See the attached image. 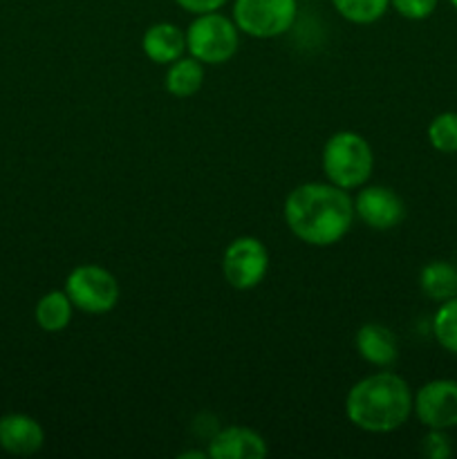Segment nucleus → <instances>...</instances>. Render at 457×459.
<instances>
[{
    "instance_id": "nucleus-5",
    "label": "nucleus",
    "mask_w": 457,
    "mask_h": 459,
    "mask_svg": "<svg viewBox=\"0 0 457 459\" xmlns=\"http://www.w3.org/2000/svg\"><path fill=\"white\" fill-rule=\"evenodd\" d=\"M65 294L76 309L85 314H108L121 299V287L108 269L99 264H79L65 278Z\"/></svg>"
},
{
    "instance_id": "nucleus-15",
    "label": "nucleus",
    "mask_w": 457,
    "mask_h": 459,
    "mask_svg": "<svg viewBox=\"0 0 457 459\" xmlns=\"http://www.w3.org/2000/svg\"><path fill=\"white\" fill-rule=\"evenodd\" d=\"M419 287L430 300L444 303L457 296V267L444 260H433L419 273Z\"/></svg>"
},
{
    "instance_id": "nucleus-3",
    "label": "nucleus",
    "mask_w": 457,
    "mask_h": 459,
    "mask_svg": "<svg viewBox=\"0 0 457 459\" xmlns=\"http://www.w3.org/2000/svg\"><path fill=\"white\" fill-rule=\"evenodd\" d=\"M372 169H375V152L366 137L358 133L341 130L325 142L323 170H325L327 182L345 191H354L370 179Z\"/></svg>"
},
{
    "instance_id": "nucleus-6",
    "label": "nucleus",
    "mask_w": 457,
    "mask_h": 459,
    "mask_svg": "<svg viewBox=\"0 0 457 459\" xmlns=\"http://www.w3.org/2000/svg\"><path fill=\"white\" fill-rule=\"evenodd\" d=\"M298 16V0H236L233 22L251 39H276L291 30Z\"/></svg>"
},
{
    "instance_id": "nucleus-23",
    "label": "nucleus",
    "mask_w": 457,
    "mask_h": 459,
    "mask_svg": "<svg viewBox=\"0 0 457 459\" xmlns=\"http://www.w3.org/2000/svg\"><path fill=\"white\" fill-rule=\"evenodd\" d=\"M451 3H453V7H455V9H457V0H451Z\"/></svg>"
},
{
    "instance_id": "nucleus-4",
    "label": "nucleus",
    "mask_w": 457,
    "mask_h": 459,
    "mask_svg": "<svg viewBox=\"0 0 457 459\" xmlns=\"http://www.w3.org/2000/svg\"><path fill=\"white\" fill-rule=\"evenodd\" d=\"M240 48V30L233 18L220 12L197 13L186 30V49L204 65L231 61Z\"/></svg>"
},
{
    "instance_id": "nucleus-16",
    "label": "nucleus",
    "mask_w": 457,
    "mask_h": 459,
    "mask_svg": "<svg viewBox=\"0 0 457 459\" xmlns=\"http://www.w3.org/2000/svg\"><path fill=\"white\" fill-rule=\"evenodd\" d=\"M164 83L168 94H173V97H193V94L200 92L202 83H204V63H200L193 56L177 58V61H173L168 65Z\"/></svg>"
},
{
    "instance_id": "nucleus-18",
    "label": "nucleus",
    "mask_w": 457,
    "mask_h": 459,
    "mask_svg": "<svg viewBox=\"0 0 457 459\" xmlns=\"http://www.w3.org/2000/svg\"><path fill=\"white\" fill-rule=\"evenodd\" d=\"M433 332L437 343L446 352L457 354V296L439 305L433 318Z\"/></svg>"
},
{
    "instance_id": "nucleus-9",
    "label": "nucleus",
    "mask_w": 457,
    "mask_h": 459,
    "mask_svg": "<svg viewBox=\"0 0 457 459\" xmlns=\"http://www.w3.org/2000/svg\"><path fill=\"white\" fill-rule=\"evenodd\" d=\"M354 215L375 231H390L406 218V206L392 188L366 186L354 197Z\"/></svg>"
},
{
    "instance_id": "nucleus-8",
    "label": "nucleus",
    "mask_w": 457,
    "mask_h": 459,
    "mask_svg": "<svg viewBox=\"0 0 457 459\" xmlns=\"http://www.w3.org/2000/svg\"><path fill=\"white\" fill-rule=\"evenodd\" d=\"M412 411L428 430L457 429V381L435 379L421 385Z\"/></svg>"
},
{
    "instance_id": "nucleus-19",
    "label": "nucleus",
    "mask_w": 457,
    "mask_h": 459,
    "mask_svg": "<svg viewBox=\"0 0 457 459\" xmlns=\"http://www.w3.org/2000/svg\"><path fill=\"white\" fill-rule=\"evenodd\" d=\"M428 142L444 155L457 152V112H442L430 121Z\"/></svg>"
},
{
    "instance_id": "nucleus-17",
    "label": "nucleus",
    "mask_w": 457,
    "mask_h": 459,
    "mask_svg": "<svg viewBox=\"0 0 457 459\" xmlns=\"http://www.w3.org/2000/svg\"><path fill=\"white\" fill-rule=\"evenodd\" d=\"M332 4L345 21L370 25L388 12L390 0H332Z\"/></svg>"
},
{
    "instance_id": "nucleus-10",
    "label": "nucleus",
    "mask_w": 457,
    "mask_h": 459,
    "mask_svg": "<svg viewBox=\"0 0 457 459\" xmlns=\"http://www.w3.org/2000/svg\"><path fill=\"white\" fill-rule=\"evenodd\" d=\"M206 453L213 459H263L267 457L269 448L263 435L255 430L246 426H228L213 435Z\"/></svg>"
},
{
    "instance_id": "nucleus-2",
    "label": "nucleus",
    "mask_w": 457,
    "mask_h": 459,
    "mask_svg": "<svg viewBox=\"0 0 457 459\" xmlns=\"http://www.w3.org/2000/svg\"><path fill=\"white\" fill-rule=\"evenodd\" d=\"M410 385L394 372H376L349 388L345 415L349 424L366 433L384 435L401 429L412 412Z\"/></svg>"
},
{
    "instance_id": "nucleus-20",
    "label": "nucleus",
    "mask_w": 457,
    "mask_h": 459,
    "mask_svg": "<svg viewBox=\"0 0 457 459\" xmlns=\"http://www.w3.org/2000/svg\"><path fill=\"white\" fill-rule=\"evenodd\" d=\"M439 0H390V7L408 21H424L435 12Z\"/></svg>"
},
{
    "instance_id": "nucleus-11",
    "label": "nucleus",
    "mask_w": 457,
    "mask_h": 459,
    "mask_svg": "<svg viewBox=\"0 0 457 459\" xmlns=\"http://www.w3.org/2000/svg\"><path fill=\"white\" fill-rule=\"evenodd\" d=\"M45 430L34 417L12 412L0 420V448L12 455H34L43 448Z\"/></svg>"
},
{
    "instance_id": "nucleus-7",
    "label": "nucleus",
    "mask_w": 457,
    "mask_h": 459,
    "mask_svg": "<svg viewBox=\"0 0 457 459\" xmlns=\"http://www.w3.org/2000/svg\"><path fill=\"white\" fill-rule=\"evenodd\" d=\"M269 269V251L258 238L242 236L236 238L224 249L222 273L224 281L237 291H246L258 287L264 281Z\"/></svg>"
},
{
    "instance_id": "nucleus-12",
    "label": "nucleus",
    "mask_w": 457,
    "mask_h": 459,
    "mask_svg": "<svg viewBox=\"0 0 457 459\" xmlns=\"http://www.w3.org/2000/svg\"><path fill=\"white\" fill-rule=\"evenodd\" d=\"M142 49L148 61L157 65H170L173 61L182 58L186 49V31L179 30L173 22H155L143 31Z\"/></svg>"
},
{
    "instance_id": "nucleus-1",
    "label": "nucleus",
    "mask_w": 457,
    "mask_h": 459,
    "mask_svg": "<svg viewBox=\"0 0 457 459\" xmlns=\"http://www.w3.org/2000/svg\"><path fill=\"white\" fill-rule=\"evenodd\" d=\"M285 222L300 242L330 247L343 240L354 222V200L345 188L327 182H307L287 195Z\"/></svg>"
},
{
    "instance_id": "nucleus-13",
    "label": "nucleus",
    "mask_w": 457,
    "mask_h": 459,
    "mask_svg": "<svg viewBox=\"0 0 457 459\" xmlns=\"http://www.w3.org/2000/svg\"><path fill=\"white\" fill-rule=\"evenodd\" d=\"M354 345L358 354L376 368H390L399 357L397 336L381 323H366L354 336Z\"/></svg>"
},
{
    "instance_id": "nucleus-22",
    "label": "nucleus",
    "mask_w": 457,
    "mask_h": 459,
    "mask_svg": "<svg viewBox=\"0 0 457 459\" xmlns=\"http://www.w3.org/2000/svg\"><path fill=\"white\" fill-rule=\"evenodd\" d=\"M184 12H191L193 16L197 13H209V12H220L228 0H175Z\"/></svg>"
},
{
    "instance_id": "nucleus-14",
    "label": "nucleus",
    "mask_w": 457,
    "mask_h": 459,
    "mask_svg": "<svg viewBox=\"0 0 457 459\" xmlns=\"http://www.w3.org/2000/svg\"><path fill=\"white\" fill-rule=\"evenodd\" d=\"M72 312H74V305L67 299L65 290L63 291H47L45 296H40L39 303H36L34 318L36 325L43 332L49 334H56L63 332L72 321Z\"/></svg>"
},
{
    "instance_id": "nucleus-21",
    "label": "nucleus",
    "mask_w": 457,
    "mask_h": 459,
    "mask_svg": "<svg viewBox=\"0 0 457 459\" xmlns=\"http://www.w3.org/2000/svg\"><path fill=\"white\" fill-rule=\"evenodd\" d=\"M421 451H424V455L430 459L451 457L453 446H451V439H448L446 430H430V433L424 437Z\"/></svg>"
}]
</instances>
